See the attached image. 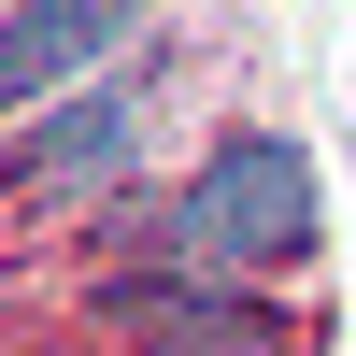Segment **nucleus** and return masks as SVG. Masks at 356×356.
I'll use <instances>...</instances> for the list:
<instances>
[{
  "mask_svg": "<svg viewBox=\"0 0 356 356\" xmlns=\"http://www.w3.org/2000/svg\"><path fill=\"white\" fill-rule=\"evenodd\" d=\"M171 243H186V257H300V243H314V157H300V143H271V129L228 143V157L186 186Z\"/></svg>",
  "mask_w": 356,
  "mask_h": 356,
  "instance_id": "1",
  "label": "nucleus"
},
{
  "mask_svg": "<svg viewBox=\"0 0 356 356\" xmlns=\"http://www.w3.org/2000/svg\"><path fill=\"white\" fill-rule=\"evenodd\" d=\"M143 0H0V100H57L129 43Z\"/></svg>",
  "mask_w": 356,
  "mask_h": 356,
  "instance_id": "2",
  "label": "nucleus"
},
{
  "mask_svg": "<svg viewBox=\"0 0 356 356\" xmlns=\"http://www.w3.org/2000/svg\"><path fill=\"white\" fill-rule=\"evenodd\" d=\"M114 157H129V86H86L72 114H43V129L15 143V186H43V200H57V186H100Z\"/></svg>",
  "mask_w": 356,
  "mask_h": 356,
  "instance_id": "3",
  "label": "nucleus"
},
{
  "mask_svg": "<svg viewBox=\"0 0 356 356\" xmlns=\"http://www.w3.org/2000/svg\"><path fill=\"white\" fill-rule=\"evenodd\" d=\"M243 356H271V342H243Z\"/></svg>",
  "mask_w": 356,
  "mask_h": 356,
  "instance_id": "4",
  "label": "nucleus"
}]
</instances>
